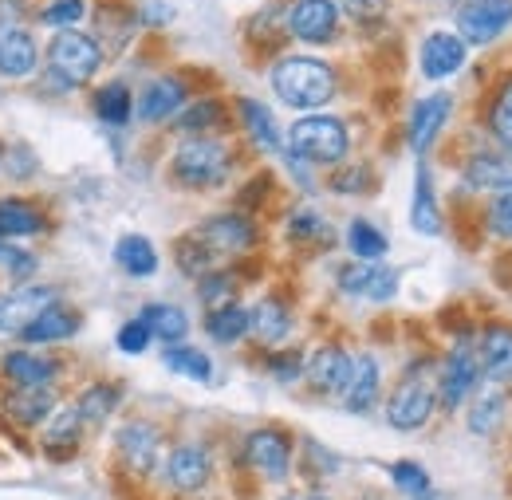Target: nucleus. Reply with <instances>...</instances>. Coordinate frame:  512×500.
<instances>
[{
    "label": "nucleus",
    "instance_id": "1",
    "mask_svg": "<svg viewBox=\"0 0 512 500\" xmlns=\"http://www.w3.org/2000/svg\"><path fill=\"white\" fill-rule=\"evenodd\" d=\"M272 87H276L280 103H288L296 111H316L335 95V71L312 56H288L276 63Z\"/></svg>",
    "mask_w": 512,
    "mask_h": 500
},
{
    "label": "nucleus",
    "instance_id": "2",
    "mask_svg": "<svg viewBox=\"0 0 512 500\" xmlns=\"http://www.w3.org/2000/svg\"><path fill=\"white\" fill-rule=\"evenodd\" d=\"M288 146H292V158H300V162L331 166V162L347 158L351 138H347V126L331 115H304L288 130Z\"/></svg>",
    "mask_w": 512,
    "mask_h": 500
},
{
    "label": "nucleus",
    "instance_id": "3",
    "mask_svg": "<svg viewBox=\"0 0 512 500\" xmlns=\"http://www.w3.org/2000/svg\"><path fill=\"white\" fill-rule=\"evenodd\" d=\"M170 170H174V178H178L182 186L213 189V186H225V178H229V170H233V158H229V150H225L221 142L197 134V138H186V142L178 146Z\"/></svg>",
    "mask_w": 512,
    "mask_h": 500
},
{
    "label": "nucleus",
    "instance_id": "4",
    "mask_svg": "<svg viewBox=\"0 0 512 500\" xmlns=\"http://www.w3.org/2000/svg\"><path fill=\"white\" fill-rule=\"evenodd\" d=\"M48 67H52V79L60 87H83L103 67V52H99V44L91 36L67 28V32H60L52 40V48H48Z\"/></svg>",
    "mask_w": 512,
    "mask_h": 500
},
{
    "label": "nucleus",
    "instance_id": "5",
    "mask_svg": "<svg viewBox=\"0 0 512 500\" xmlns=\"http://www.w3.org/2000/svg\"><path fill=\"white\" fill-rule=\"evenodd\" d=\"M481 382V355H477V343L461 339L453 343L449 359L442 363V378H438V398L446 410H461L469 402V394L477 390Z\"/></svg>",
    "mask_w": 512,
    "mask_h": 500
},
{
    "label": "nucleus",
    "instance_id": "6",
    "mask_svg": "<svg viewBox=\"0 0 512 500\" xmlns=\"http://www.w3.org/2000/svg\"><path fill=\"white\" fill-rule=\"evenodd\" d=\"M430 414H434V386H430V382L406 378V382L394 386V394H390V402H386V422H390L394 430H402V434L422 430V426L430 422Z\"/></svg>",
    "mask_w": 512,
    "mask_h": 500
},
{
    "label": "nucleus",
    "instance_id": "7",
    "mask_svg": "<svg viewBox=\"0 0 512 500\" xmlns=\"http://www.w3.org/2000/svg\"><path fill=\"white\" fill-rule=\"evenodd\" d=\"M512 24V0H473L457 12V32L465 44H493Z\"/></svg>",
    "mask_w": 512,
    "mask_h": 500
},
{
    "label": "nucleus",
    "instance_id": "8",
    "mask_svg": "<svg viewBox=\"0 0 512 500\" xmlns=\"http://www.w3.org/2000/svg\"><path fill=\"white\" fill-rule=\"evenodd\" d=\"M245 461L264 481H284L292 473V441L280 430H253L245 438Z\"/></svg>",
    "mask_w": 512,
    "mask_h": 500
},
{
    "label": "nucleus",
    "instance_id": "9",
    "mask_svg": "<svg viewBox=\"0 0 512 500\" xmlns=\"http://www.w3.org/2000/svg\"><path fill=\"white\" fill-rule=\"evenodd\" d=\"M52 304H56V292L44 284L4 292L0 296V335H24V327L36 323Z\"/></svg>",
    "mask_w": 512,
    "mask_h": 500
},
{
    "label": "nucleus",
    "instance_id": "10",
    "mask_svg": "<svg viewBox=\"0 0 512 500\" xmlns=\"http://www.w3.org/2000/svg\"><path fill=\"white\" fill-rule=\"evenodd\" d=\"M193 237H197L201 245H209L213 252H245V249H253L256 225L249 217H241V213H217V217H209L205 225H197Z\"/></svg>",
    "mask_w": 512,
    "mask_h": 500
},
{
    "label": "nucleus",
    "instance_id": "11",
    "mask_svg": "<svg viewBox=\"0 0 512 500\" xmlns=\"http://www.w3.org/2000/svg\"><path fill=\"white\" fill-rule=\"evenodd\" d=\"M339 288L347 296H363L371 304H386L394 292H398V272L394 268H379V264H367V260H355L339 272Z\"/></svg>",
    "mask_w": 512,
    "mask_h": 500
},
{
    "label": "nucleus",
    "instance_id": "12",
    "mask_svg": "<svg viewBox=\"0 0 512 500\" xmlns=\"http://www.w3.org/2000/svg\"><path fill=\"white\" fill-rule=\"evenodd\" d=\"M162 469H166L170 489H178V493H197V489H205V481L213 477V457H209L205 445H178V449L166 457Z\"/></svg>",
    "mask_w": 512,
    "mask_h": 500
},
{
    "label": "nucleus",
    "instance_id": "13",
    "mask_svg": "<svg viewBox=\"0 0 512 500\" xmlns=\"http://www.w3.org/2000/svg\"><path fill=\"white\" fill-rule=\"evenodd\" d=\"M158 453H162V434L150 422H127L119 430V457L130 473L146 477L158 469Z\"/></svg>",
    "mask_w": 512,
    "mask_h": 500
},
{
    "label": "nucleus",
    "instance_id": "14",
    "mask_svg": "<svg viewBox=\"0 0 512 500\" xmlns=\"http://www.w3.org/2000/svg\"><path fill=\"white\" fill-rule=\"evenodd\" d=\"M335 20H339L335 0H296L292 12H288V32L296 40L323 44V40L335 36Z\"/></svg>",
    "mask_w": 512,
    "mask_h": 500
},
{
    "label": "nucleus",
    "instance_id": "15",
    "mask_svg": "<svg viewBox=\"0 0 512 500\" xmlns=\"http://www.w3.org/2000/svg\"><path fill=\"white\" fill-rule=\"evenodd\" d=\"M449 95H430V99H422V103H414V111H410V123H406V142H410V150L414 154H426L430 146H434V138L442 134V126L449 119Z\"/></svg>",
    "mask_w": 512,
    "mask_h": 500
},
{
    "label": "nucleus",
    "instance_id": "16",
    "mask_svg": "<svg viewBox=\"0 0 512 500\" xmlns=\"http://www.w3.org/2000/svg\"><path fill=\"white\" fill-rule=\"evenodd\" d=\"M477 355H481V378H489L493 386L512 382V327H505V323L485 327Z\"/></svg>",
    "mask_w": 512,
    "mask_h": 500
},
{
    "label": "nucleus",
    "instance_id": "17",
    "mask_svg": "<svg viewBox=\"0 0 512 500\" xmlns=\"http://www.w3.org/2000/svg\"><path fill=\"white\" fill-rule=\"evenodd\" d=\"M36 63H40L36 40L20 24H0V75L24 79L36 71Z\"/></svg>",
    "mask_w": 512,
    "mask_h": 500
},
{
    "label": "nucleus",
    "instance_id": "18",
    "mask_svg": "<svg viewBox=\"0 0 512 500\" xmlns=\"http://www.w3.org/2000/svg\"><path fill=\"white\" fill-rule=\"evenodd\" d=\"M351 355L343 351V347H320L316 355H312V363L304 367V375L308 382L320 390V394H343L347 390V382H351Z\"/></svg>",
    "mask_w": 512,
    "mask_h": 500
},
{
    "label": "nucleus",
    "instance_id": "19",
    "mask_svg": "<svg viewBox=\"0 0 512 500\" xmlns=\"http://www.w3.org/2000/svg\"><path fill=\"white\" fill-rule=\"evenodd\" d=\"M422 75L426 79H449L453 71H461L465 63V40L449 36V32H434L422 40Z\"/></svg>",
    "mask_w": 512,
    "mask_h": 500
},
{
    "label": "nucleus",
    "instance_id": "20",
    "mask_svg": "<svg viewBox=\"0 0 512 500\" xmlns=\"http://www.w3.org/2000/svg\"><path fill=\"white\" fill-rule=\"evenodd\" d=\"M4 410L20 426H44L48 418H56V394H52V386H16V394H8V402H4Z\"/></svg>",
    "mask_w": 512,
    "mask_h": 500
},
{
    "label": "nucleus",
    "instance_id": "21",
    "mask_svg": "<svg viewBox=\"0 0 512 500\" xmlns=\"http://www.w3.org/2000/svg\"><path fill=\"white\" fill-rule=\"evenodd\" d=\"M182 103H186V83L182 79H154L138 99V119L142 123H162V119L178 115Z\"/></svg>",
    "mask_w": 512,
    "mask_h": 500
},
{
    "label": "nucleus",
    "instance_id": "22",
    "mask_svg": "<svg viewBox=\"0 0 512 500\" xmlns=\"http://www.w3.org/2000/svg\"><path fill=\"white\" fill-rule=\"evenodd\" d=\"M379 363L371 359V355H355V363H351V382H347V390H343V406L351 410V414H363V410H371L375 406V398H379Z\"/></svg>",
    "mask_w": 512,
    "mask_h": 500
},
{
    "label": "nucleus",
    "instance_id": "23",
    "mask_svg": "<svg viewBox=\"0 0 512 500\" xmlns=\"http://www.w3.org/2000/svg\"><path fill=\"white\" fill-rule=\"evenodd\" d=\"M0 367L16 386H52L60 375V363H52L44 355H32V351H12V355H4Z\"/></svg>",
    "mask_w": 512,
    "mask_h": 500
},
{
    "label": "nucleus",
    "instance_id": "24",
    "mask_svg": "<svg viewBox=\"0 0 512 500\" xmlns=\"http://www.w3.org/2000/svg\"><path fill=\"white\" fill-rule=\"evenodd\" d=\"M249 331H253L260 343H268V347L284 343V339L292 335V312H288V304L276 300V296L260 300L253 308V327H249Z\"/></svg>",
    "mask_w": 512,
    "mask_h": 500
},
{
    "label": "nucleus",
    "instance_id": "25",
    "mask_svg": "<svg viewBox=\"0 0 512 500\" xmlns=\"http://www.w3.org/2000/svg\"><path fill=\"white\" fill-rule=\"evenodd\" d=\"M249 327H253V312L241 308V304H221V308H213V312L205 315L209 339H213V343H225V347L237 343V339H245Z\"/></svg>",
    "mask_w": 512,
    "mask_h": 500
},
{
    "label": "nucleus",
    "instance_id": "26",
    "mask_svg": "<svg viewBox=\"0 0 512 500\" xmlns=\"http://www.w3.org/2000/svg\"><path fill=\"white\" fill-rule=\"evenodd\" d=\"M469 189H509L512 186V162L505 154H473L465 166Z\"/></svg>",
    "mask_w": 512,
    "mask_h": 500
},
{
    "label": "nucleus",
    "instance_id": "27",
    "mask_svg": "<svg viewBox=\"0 0 512 500\" xmlns=\"http://www.w3.org/2000/svg\"><path fill=\"white\" fill-rule=\"evenodd\" d=\"M44 229V217L32 201H20V197H4L0 201V241L8 237H36Z\"/></svg>",
    "mask_w": 512,
    "mask_h": 500
},
{
    "label": "nucleus",
    "instance_id": "28",
    "mask_svg": "<svg viewBox=\"0 0 512 500\" xmlns=\"http://www.w3.org/2000/svg\"><path fill=\"white\" fill-rule=\"evenodd\" d=\"M146 327H150V335L154 339H162V343H182L186 339V331H190V319L182 308H174V304H146L142 315H138Z\"/></svg>",
    "mask_w": 512,
    "mask_h": 500
},
{
    "label": "nucleus",
    "instance_id": "29",
    "mask_svg": "<svg viewBox=\"0 0 512 500\" xmlns=\"http://www.w3.org/2000/svg\"><path fill=\"white\" fill-rule=\"evenodd\" d=\"M79 331V315L75 312H67V308H48V312L40 315L36 323H28L24 327V343H60V339H71Z\"/></svg>",
    "mask_w": 512,
    "mask_h": 500
},
{
    "label": "nucleus",
    "instance_id": "30",
    "mask_svg": "<svg viewBox=\"0 0 512 500\" xmlns=\"http://www.w3.org/2000/svg\"><path fill=\"white\" fill-rule=\"evenodd\" d=\"M115 260H119V268L127 276H138V280L158 272V252L150 245V237H138V233H130L115 245Z\"/></svg>",
    "mask_w": 512,
    "mask_h": 500
},
{
    "label": "nucleus",
    "instance_id": "31",
    "mask_svg": "<svg viewBox=\"0 0 512 500\" xmlns=\"http://www.w3.org/2000/svg\"><path fill=\"white\" fill-rule=\"evenodd\" d=\"M119 386H107V382H95V386H87L83 394H79V402H75V410H79V418H83V426H103L111 414H115V406H119Z\"/></svg>",
    "mask_w": 512,
    "mask_h": 500
},
{
    "label": "nucleus",
    "instance_id": "32",
    "mask_svg": "<svg viewBox=\"0 0 512 500\" xmlns=\"http://www.w3.org/2000/svg\"><path fill=\"white\" fill-rule=\"evenodd\" d=\"M410 217H414V229L418 233H426V237L442 233V217H438V201H434V186H430V170L426 166H418V189H414Z\"/></svg>",
    "mask_w": 512,
    "mask_h": 500
},
{
    "label": "nucleus",
    "instance_id": "33",
    "mask_svg": "<svg viewBox=\"0 0 512 500\" xmlns=\"http://www.w3.org/2000/svg\"><path fill=\"white\" fill-rule=\"evenodd\" d=\"M241 119H245V130L256 138V146H264L268 154H280V134H276V123H272V115H268L264 103L241 99Z\"/></svg>",
    "mask_w": 512,
    "mask_h": 500
},
{
    "label": "nucleus",
    "instance_id": "34",
    "mask_svg": "<svg viewBox=\"0 0 512 500\" xmlns=\"http://www.w3.org/2000/svg\"><path fill=\"white\" fill-rule=\"evenodd\" d=\"M501 418H505V394L493 386V390H485L473 406H469V430L477 434V438H485V434H493L497 426H501Z\"/></svg>",
    "mask_w": 512,
    "mask_h": 500
},
{
    "label": "nucleus",
    "instance_id": "35",
    "mask_svg": "<svg viewBox=\"0 0 512 500\" xmlns=\"http://www.w3.org/2000/svg\"><path fill=\"white\" fill-rule=\"evenodd\" d=\"M166 367H170L174 375L193 378V382H209V375H213L209 355H205V351H197V347H186V343L166 347Z\"/></svg>",
    "mask_w": 512,
    "mask_h": 500
},
{
    "label": "nucleus",
    "instance_id": "36",
    "mask_svg": "<svg viewBox=\"0 0 512 500\" xmlns=\"http://www.w3.org/2000/svg\"><path fill=\"white\" fill-rule=\"evenodd\" d=\"M95 111L107 126H127L130 111H134V99L123 83H107L99 95H95Z\"/></svg>",
    "mask_w": 512,
    "mask_h": 500
},
{
    "label": "nucleus",
    "instance_id": "37",
    "mask_svg": "<svg viewBox=\"0 0 512 500\" xmlns=\"http://www.w3.org/2000/svg\"><path fill=\"white\" fill-rule=\"evenodd\" d=\"M347 249L355 252V260L375 264L379 256H386V237L371 221H351V225H347Z\"/></svg>",
    "mask_w": 512,
    "mask_h": 500
},
{
    "label": "nucleus",
    "instance_id": "38",
    "mask_svg": "<svg viewBox=\"0 0 512 500\" xmlns=\"http://www.w3.org/2000/svg\"><path fill=\"white\" fill-rule=\"evenodd\" d=\"M390 481L406 493L410 500H430L434 497V485H430V473L418 465V461H394L390 465Z\"/></svg>",
    "mask_w": 512,
    "mask_h": 500
},
{
    "label": "nucleus",
    "instance_id": "39",
    "mask_svg": "<svg viewBox=\"0 0 512 500\" xmlns=\"http://www.w3.org/2000/svg\"><path fill=\"white\" fill-rule=\"evenodd\" d=\"M79 426H83V418H79V410H75V406L56 410V418H52V426H48V434H44V445H48L52 453H67V449L75 445Z\"/></svg>",
    "mask_w": 512,
    "mask_h": 500
},
{
    "label": "nucleus",
    "instance_id": "40",
    "mask_svg": "<svg viewBox=\"0 0 512 500\" xmlns=\"http://www.w3.org/2000/svg\"><path fill=\"white\" fill-rule=\"evenodd\" d=\"M213 260H217V252L209 249V245H201L193 233L186 241H178V264H182L190 276H197V280L213 272Z\"/></svg>",
    "mask_w": 512,
    "mask_h": 500
},
{
    "label": "nucleus",
    "instance_id": "41",
    "mask_svg": "<svg viewBox=\"0 0 512 500\" xmlns=\"http://www.w3.org/2000/svg\"><path fill=\"white\" fill-rule=\"evenodd\" d=\"M489 130L497 134L501 146L512 150V79L497 91V99H493V107H489Z\"/></svg>",
    "mask_w": 512,
    "mask_h": 500
},
{
    "label": "nucleus",
    "instance_id": "42",
    "mask_svg": "<svg viewBox=\"0 0 512 500\" xmlns=\"http://www.w3.org/2000/svg\"><path fill=\"white\" fill-rule=\"evenodd\" d=\"M225 123V107L217 103V99H205V103H193L190 111H182V119H178V126L182 130H190L193 138L201 134V130H209V126Z\"/></svg>",
    "mask_w": 512,
    "mask_h": 500
},
{
    "label": "nucleus",
    "instance_id": "43",
    "mask_svg": "<svg viewBox=\"0 0 512 500\" xmlns=\"http://www.w3.org/2000/svg\"><path fill=\"white\" fill-rule=\"evenodd\" d=\"M288 233H292V241H331V229H327V221H323L316 209H300V213H292V221H288Z\"/></svg>",
    "mask_w": 512,
    "mask_h": 500
},
{
    "label": "nucleus",
    "instance_id": "44",
    "mask_svg": "<svg viewBox=\"0 0 512 500\" xmlns=\"http://www.w3.org/2000/svg\"><path fill=\"white\" fill-rule=\"evenodd\" d=\"M233 276L229 272H209V276H201V288H197V296H201V304H209V312L213 308H221V304H233Z\"/></svg>",
    "mask_w": 512,
    "mask_h": 500
},
{
    "label": "nucleus",
    "instance_id": "45",
    "mask_svg": "<svg viewBox=\"0 0 512 500\" xmlns=\"http://www.w3.org/2000/svg\"><path fill=\"white\" fill-rule=\"evenodd\" d=\"M150 339H154V335H150V327H146L142 319L123 323V327H119V335H115V343H119V351H123V355H142V351L150 347Z\"/></svg>",
    "mask_w": 512,
    "mask_h": 500
},
{
    "label": "nucleus",
    "instance_id": "46",
    "mask_svg": "<svg viewBox=\"0 0 512 500\" xmlns=\"http://www.w3.org/2000/svg\"><path fill=\"white\" fill-rule=\"evenodd\" d=\"M83 12H87V4L83 0H52L48 8H44V24H52V28H71V24H79L83 20Z\"/></svg>",
    "mask_w": 512,
    "mask_h": 500
},
{
    "label": "nucleus",
    "instance_id": "47",
    "mask_svg": "<svg viewBox=\"0 0 512 500\" xmlns=\"http://www.w3.org/2000/svg\"><path fill=\"white\" fill-rule=\"evenodd\" d=\"M489 229H493L497 237L512 241V186L501 189V193L493 197V205H489Z\"/></svg>",
    "mask_w": 512,
    "mask_h": 500
},
{
    "label": "nucleus",
    "instance_id": "48",
    "mask_svg": "<svg viewBox=\"0 0 512 500\" xmlns=\"http://www.w3.org/2000/svg\"><path fill=\"white\" fill-rule=\"evenodd\" d=\"M268 371L280 378V382H292V378L304 375V355L300 351H280L268 359Z\"/></svg>",
    "mask_w": 512,
    "mask_h": 500
},
{
    "label": "nucleus",
    "instance_id": "49",
    "mask_svg": "<svg viewBox=\"0 0 512 500\" xmlns=\"http://www.w3.org/2000/svg\"><path fill=\"white\" fill-rule=\"evenodd\" d=\"M0 260H4V268L12 272V280H28V276L36 272V256L24 249H4L0 252Z\"/></svg>",
    "mask_w": 512,
    "mask_h": 500
},
{
    "label": "nucleus",
    "instance_id": "50",
    "mask_svg": "<svg viewBox=\"0 0 512 500\" xmlns=\"http://www.w3.org/2000/svg\"><path fill=\"white\" fill-rule=\"evenodd\" d=\"M343 8H347L351 20L371 24V20H379V16L386 12V0H343Z\"/></svg>",
    "mask_w": 512,
    "mask_h": 500
},
{
    "label": "nucleus",
    "instance_id": "51",
    "mask_svg": "<svg viewBox=\"0 0 512 500\" xmlns=\"http://www.w3.org/2000/svg\"><path fill=\"white\" fill-rule=\"evenodd\" d=\"M32 170H36L32 150H28V146H16V150H12V158H8V174H12V178H28Z\"/></svg>",
    "mask_w": 512,
    "mask_h": 500
},
{
    "label": "nucleus",
    "instance_id": "52",
    "mask_svg": "<svg viewBox=\"0 0 512 500\" xmlns=\"http://www.w3.org/2000/svg\"><path fill=\"white\" fill-rule=\"evenodd\" d=\"M363 182H367V170L359 166V170H347V174H335V178H331V189H335V193H359V189H367V186H363Z\"/></svg>",
    "mask_w": 512,
    "mask_h": 500
},
{
    "label": "nucleus",
    "instance_id": "53",
    "mask_svg": "<svg viewBox=\"0 0 512 500\" xmlns=\"http://www.w3.org/2000/svg\"><path fill=\"white\" fill-rule=\"evenodd\" d=\"M284 500H327V497H320V493H304V497H284Z\"/></svg>",
    "mask_w": 512,
    "mask_h": 500
},
{
    "label": "nucleus",
    "instance_id": "54",
    "mask_svg": "<svg viewBox=\"0 0 512 500\" xmlns=\"http://www.w3.org/2000/svg\"><path fill=\"white\" fill-rule=\"evenodd\" d=\"M0 154H4V146H0Z\"/></svg>",
    "mask_w": 512,
    "mask_h": 500
},
{
    "label": "nucleus",
    "instance_id": "55",
    "mask_svg": "<svg viewBox=\"0 0 512 500\" xmlns=\"http://www.w3.org/2000/svg\"><path fill=\"white\" fill-rule=\"evenodd\" d=\"M0 252H4V245H0Z\"/></svg>",
    "mask_w": 512,
    "mask_h": 500
}]
</instances>
